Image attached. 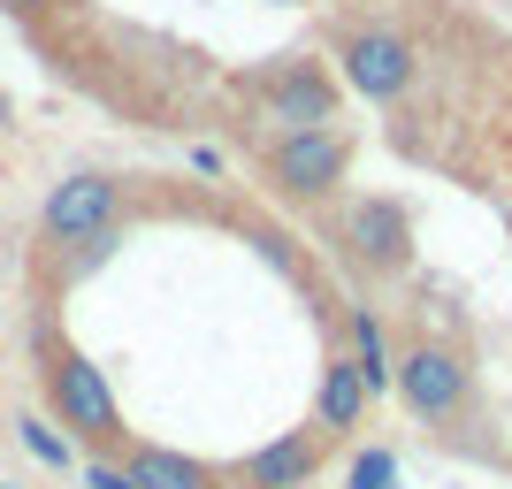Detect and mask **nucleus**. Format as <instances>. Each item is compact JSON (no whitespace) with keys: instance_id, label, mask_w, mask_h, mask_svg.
<instances>
[{"instance_id":"nucleus-15","label":"nucleus","mask_w":512,"mask_h":489,"mask_svg":"<svg viewBox=\"0 0 512 489\" xmlns=\"http://www.w3.org/2000/svg\"><path fill=\"white\" fill-rule=\"evenodd\" d=\"M0 8H16V16H39V8H54V0H0Z\"/></svg>"},{"instance_id":"nucleus-3","label":"nucleus","mask_w":512,"mask_h":489,"mask_svg":"<svg viewBox=\"0 0 512 489\" xmlns=\"http://www.w3.org/2000/svg\"><path fill=\"white\" fill-rule=\"evenodd\" d=\"M123 214H130V184H123V176L77 169V176H62V184L46 192V207H39V237L54 245V253L100 260L107 245H115V230H123Z\"/></svg>"},{"instance_id":"nucleus-6","label":"nucleus","mask_w":512,"mask_h":489,"mask_svg":"<svg viewBox=\"0 0 512 489\" xmlns=\"http://www.w3.org/2000/svg\"><path fill=\"white\" fill-rule=\"evenodd\" d=\"M237 92H245L268 123H283V130H321V123H337V77H329L321 62H306V54L245 69V77H237Z\"/></svg>"},{"instance_id":"nucleus-11","label":"nucleus","mask_w":512,"mask_h":489,"mask_svg":"<svg viewBox=\"0 0 512 489\" xmlns=\"http://www.w3.org/2000/svg\"><path fill=\"white\" fill-rule=\"evenodd\" d=\"M352 367L367 375V390H390V375H398V352L383 344V329H375V314H352Z\"/></svg>"},{"instance_id":"nucleus-10","label":"nucleus","mask_w":512,"mask_h":489,"mask_svg":"<svg viewBox=\"0 0 512 489\" xmlns=\"http://www.w3.org/2000/svg\"><path fill=\"white\" fill-rule=\"evenodd\" d=\"M123 467L138 489H222V474L192 451H161V444H123Z\"/></svg>"},{"instance_id":"nucleus-8","label":"nucleus","mask_w":512,"mask_h":489,"mask_svg":"<svg viewBox=\"0 0 512 489\" xmlns=\"http://www.w3.org/2000/svg\"><path fill=\"white\" fill-rule=\"evenodd\" d=\"M329 444H337V436H321L314 421L283 428L276 444H260V451L237 459V489H306L321 474V459H329Z\"/></svg>"},{"instance_id":"nucleus-5","label":"nucleus","mask_w":512,"mask_h":489,"mask_svg":"<svg viewBox=\"0 0 512 489\" xmlns=\"http://www.w3.org/2000/svg\"><path fill=\"white\" fill-rule=\"evenodd\" d=\"M329 237L344 245V260L360 276H406V260H413V214H406V199H383V192L344 199L329 214Z\"/></svg>"},{"instance_id":"nucleus-14","label":"nucleus","mask_w":512,"mask_h":489,"mask_svg":"<svg viewBox=\"0 0 512 489\" xmlns=\"http://www.w3.org/2000/svg\"><path fill=\"white\" fill-rule=\"evenodd\" d=\"M352 482H360V489H383V482H390V459H383V451H375V459H360V474H352Z\"/></svg>"},{"instance_id":"nucleus-9","label":"nucleus","mask_w":512,"mask_h":489,"mask_svg":"<svg viewBox=\"0 0 512 489\" xmlns=\"http://www.w3.org/2000/svg\"><path fill=\"white\" fill-rule=\"evenodd\" d=\"M367 375L352 367V352H337V360L321 367V390H314V428L321 436H352V428L367 421Z\"/></svg>"},{"instance_id":"nucleus-16","label":"nucleus","mask_w":512,"mask_h":489,"mask_svg":"<svg viewBox=\"0 0 512 489\" xmlns=\"http://www.w3.org/2000/svg\"><path fill=\"white\" fill-rule=\"evenodd\" d=\"M0 489H23V482H0Z\"/></svg>"},{"instance_id":"nucleus-13","label":"nucleus","mask_w":512,"mask_h":489,"mask_svg":"<svg viewBox=\"0 0 512 489\" xmlns=\"http://www.w3.org/2000/svg\"><path fill=\"white\" fill-rule=\"evenodd\" d=\"M85 489H138L130 467H123V451H92L85 459Z\"/></svg>"},{"instance_id":"nucleus-1","label":"nucleus","mask_w":512,"mask_h":489,"mask_svg":"<svg viewBox=\"0 0 512 489\" xmlns=\"http://www.w3.org/2000/svg\"><path fill=\"white\" fill-rule=\"evenodd\" d=\"M352 161H360V138H352V130H337V123H321V130H283V138H268V146H260V184H268L283 207H329V199L344 192Z\"/></svg>"},{"instance_id":"nucleus-2","label":"nucleus","mask_w":512,"mask_h":489,"mask_svg":"<svg viewBox=\"0 0 512 489\" xmlns=\"http://www.w3.org/2000/svg\"><path fill=\"white\" fill-rule=\"evenodd\" d=\"M39 360H46V405H54V428H69L77 444L92 451H123V413H115V390H107V375L77 352V344H62L54 329H39Z\"/></svg>"},{"instance_id":"nucleus-7","label":"nucleus","mask_w":512,"mask_h":489,"mask_svg":"<svg viewBox=\"0 0 512 489\" xmlns=\"http://www.w3.org/2000/svg\"><path fill=\"white\" fill-rule=\"evenodd\" d=\"M337 62H344V85L360 92V100H375V107L406 100V92L421 85V46H413L406 31H383V23H352L337 39Z\"/></svg>"},{"instance_id":"nucleus-12","label":"nucleus","mask_w":512,"mask_h":489,"mask_svg":"<svg viewBox=\"0 0 512 489\" xmlns=\"http://www.w3.org/2000/svg\"><path fill=\"white\" fill-rule=\"evenodd\" d=\"M16 436H23V451L39 459V467H77V451H69V436L54 421H39V413H23L16 421Z\"/></svg>"},{"instance_id":"nucleus-4","label":"nucleus","mask_w":512,"mask_h":489,"mask_svg":"<svg viewBox=\"0 0 512 489\" xmlns=\"http://www.w3.org/2000/svg\"><path fill=\"white\" fill-rule=\"evenodd\" d=\"M390 390L406 398V413L413 421H428V428H459L474 413V360L459 352V344H444V337H406L398 344V375H390Z\"/></svg>"}]
</instances>
